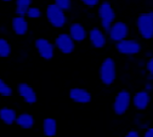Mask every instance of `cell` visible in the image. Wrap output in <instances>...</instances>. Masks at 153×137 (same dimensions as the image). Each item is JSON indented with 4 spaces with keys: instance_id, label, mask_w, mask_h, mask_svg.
I'll list each match as a JSON object with an SVG mask.
<instances>
[{
    "instance_id": "cell-1",
    "label": "cell",
    "mask_w": 153,
    "mask_h": 137,
    "mask_svg": "<svg viewBox=\"0 0 153 137\" xmlns=\"http://www.w3.org/2000/svg\"><path fill=\"white\" fill-rule=\"evenodd\" d=\"M100 80L105 86H111L116 83L118 70H117V62L113 57H106L102 61L100 69H99Z\"/></svg>"
},
{
    "instance_id": "cell-2",
    "label": "cell",
    "mask_w": 153,
    "mask_h": 137,
    "mask_svg": "<svg viewBox=\"0 0 153 137\" xmlns=\"http://www.w3.org/2000/svg\"><path fill=\"white\" fill-rule=\"evenodd\" d=\"M97 17L100 21V27L107 33L111 26L116 22L117 13L113 9V5L108 0H101L97 6Z\"/></svg>"
},
{
    "instance_id": "cell-3",
    "label": "cell",
    "mask_w": 153,
    "mask_h": 137,
    "mask_svg": "<svg viewBox=\"0 0 153 137\" xmlns=\"http://www.w3.org/2000/svg\"><path fill=\"white\" fill-rule=\"evenodd\" d=\"M45 17L48 23L57 29L65 28L68 23V18H67V12H65L62 9H60L56 4L51 3L46 6L45 9Z\"/></svg>"
},
{
    "instance_id": "cell-4",
    "label": "cell",
    "mask_w": 153,
    "mask_h": 137,
    "mask_svg": "<svg viewBox=\"0 0 153 137\" xmlns=\"http://www.w3.org/2000/svg\"><path fill=\"white\" fill-rule=\"evenodd\" d=\"M116 51L125 57H135L142 52V43L136 38H125L114 44Z\"/></svg>"
},
{
    "instance_id": "cell-5",
    "label": "cell",
    "mask_w": 153,
    "mask_h": 137,
    "mask_svg": "<svg viewBox=\"0 0 153 137\" xmlns=\"http://www.w3.org/2000/svg\"><path fill=\"white\" fill-rule=\"evenodd\" d=\"M136 28L140 38L145 41L153 39V11L142 12L136 18Z\"/></svg>"
},
{
    "instance_id": "cell-6",
    "label": "cell",
    "mask_w": 153,
    "mask_h": 137,
    "mask_svg": "<svg viewBox=\"0 0 153 137\" xmlns=\"http://www.w3.org/2000/svg\"><path fill=\"white\" fill-rule=\"evenodd\" d=\"M131 100H132V95L130 93L129 90L125 89L119 90L114 96V101L112 104L113 113L118 116L124 115L131 107Z\"/></svg>"
},
{
    "instance_id": "cell-7",
    "label": "cell",
    "mask_w": 153,
    "mask_h": 137,
    "mask_svg": "<svg viewBox=\"0 0 153 137\" xmlns=\"http://www.w3.org/2000/svg\"><path fill=\"white\" fill-rule=\"evenodd\" d=\"M53 44H55L56 51H59L62 55H71L74 52L76 43L73 40V38L69 35L68 32H62L56 35Z\"/></svg>"
},
{
    "instance_id": "cell-8",
    "label": "cell",
    "mask_w": 153,
    "mask_h": 137,
    "mask_svg": "<svg viewBox=\"0 0 153 137\" xmlns=\"http://www.w3.org/2000/svg\"><path fill=\"white\" fill-rule=\"evenodd\" d=\"M34 47L35 51L38 52L43 60L50 61L55 57L56 53V47L55 44L51 43L50 40H48L46 38H36L34 40Z\"/></svg>"
},
{
    "instance_id": "cell-9",
    "label": "cell",
    "mask_w": 153,
    "mask_h": 137,
    "mask_svg": "<svg viewBox=\"0 0 153 137\" xmlns=\"http://www.w3.org/2000/svg\"><path fill=\"white\" fill-rule=\"evenodd\" d=\"M129 34H130V27L128 23H125L123 21H116L111 26L109 30L107 32L108 40H111L114 44L128 38Z\"/></svg>"
},
{
    "instance_id": "cell-10",
    "label": "cell",
    "mask_w": 153,
    "mask_h": 137,
    "mask_svg": "<svg viewBox=\"0 0 153 137\" xmlns=\"http://www.w3.org/2000/svg\"><path fill=\"white\" fill-rule=\"evenodd\" d=\"M152 93L151 91L142 89L136 91L132 95V100H131V107H134V109L137 112H145L148 109V107L151 106L152 102Z\"/></svg>"
},
{
    "instance_id": "cell-11",
    "label": "cell",
    "mask_w": 153,
    "mask_h": 137,
    "mask_svg": "<svg viewBox=\"0 0 153 137\" xmlns=\"http://www.w3.org/2000/svg\"><path fill=\"white\" fill-rule=\"evenodd\" d=\"M88 40L94 49H103L108 43V36L101 27H92L88 30Z\"/></svg>"
},
{
    "instance_id": "cell-12",
    "label": "cell",
    "mask_w": 153,
    "mask_h": 137,
    "mask_svg": "<svg viewBox=\"0 0 153 137\" xmlns=\"http://www.w3.org/2000/svg\"><path fill=\"white\" fill-rule=\"evenodd\" d=\"M16 91L18 93V96L27 103V104H34L38 101V95L34 90V87L32 85H29L28 83H20L16 87Z\"/></svg>"
},
{
    "instance_id": "cell-13",
    "label": "cell",
    "mask_w": 153,
    "mask_h": 137,
    "mask_svg": "<svg viewBox=\"0 0 153 137\" xmlns=\"http://www.w3.org/2000/svg\"><path fill=\"white\" fill-rule=\"evenodd\" d=\"M68 96L71 101H73L76 104H88L91 102L92 96L90 93V91H88L84 87H72L68 92Z\"/></svg>"
},
{
    "instance_id": "cell-14",
    "label": "cell",
    "mask_w": 153,
    "mask_h": 137,
    "mask_svg": "<svg viewBox=\"0 0 153 137\" xmlns=\"http://www.w3.org/2000/svg\"><path fill=\"white\" fill-rule=\"evenodd\" d=\"M11 29L18 36L27 35L29 32V24H28L27 17L23 15H16L11 19Z\"/></svg>"
},
{
    "instance_id": "cell-15",
    "label": "cell",
    "mask_w": 153,
    "mask_h": 137,
    "mask_svg": "<svg viewBox=\"0 0 153 137\" xmlns=\"http://www.w3.org/2000/svg\"><path fill=\"white\" fill-rule=\"evenodd\" d=\"M68 33L75 43H83L88 38V30L84 24L79 22H73L68 26Z\"/></svg>"
},
{
    "instance_id": "cell-16",
    "label": "cell",
    "mask_w": 153,
    "mask_h": 137,
    "mask_svg": "<svg viewBox=\"0 0 153 137\" xmlns=\"http://www.w3.org/2000/svg\"><path fill=\"white\" fill-rule=\"evenodd\" d=\"M17 112L16 109L11 108V107H3L0 108V120H1L5 125H13L16 124V119H17Z\"/></svg>"
},
{
    "instance_id": "cell-17",
    "label": "cell",
    "mask_w": 153,
    "mask_h": 137,
    "mask_svg": "<svg viewBox=\"0 0 153 137\" xmlns=\"http://www.w3.org/2000/svg\"><path fill=\"white\" fill-rule=\"evenodd\" d=\"M34 124H35V119L34 116L30 114V113H21L17 115V119H16V125L21 129H25V130H30L34 127Z\"/></svg>"
},
{
    "instance_id": "cell-18",
    "label": "cell",
    "mask_w": 153,
    "mask_h": 137,
    "mask_svg": "<svg viewBox=\"0 0 153 137\" xmlns=\"http://www.w3.org/2000/svg\"><path fill=\"white\" fill-rule=\"evenodd\" d=\"M43 133L46 137H53L57 133V121L53 118H45L42 124Z\"/></svg>"
},
{
    "instance_id": "cell-19",
    "label": "cell",
    "mask_w": 153,
    "mask_h": 137,
    "mask_svg": "<svg viewBox=\"0 0 153 137\" xmlns=\"http://www.w3.org/2000/svg\"><path fill=\"white\" fill-rule=\"evenodd\" d=\"M16 3V15H23L26 16L27 10L32 6L33 0H15Z\"/></svg>"
},
{
    "instance_id": "cell-20",
    "label": "cell",
    "mask_w": 153,
    "mask_h": 137,
    "mask_svg": "<svg viewBox=\"0 0 153 137\" xmlns=\"http://www.w3.org/2000/svg\"><path fill=\"white\" fill-rule=\"evenodd\" d=\"M12 53V46L5 38H0V57L7 58Z\"/></svg>"
},
{
    "instance_id": "cell-21",
    "label": "cell",
    "mask_w": 153,
    "mask_h": 137,
    "mask_svg": "<svg viewBox=\"0 0 153 137\" xmlns=\"http://www.w3.org/2000/svg\"><path fill=\"white\" fill-rule=\"evenodd\" d=\"M13 93V89L12 86H10L3 78H0V96L4 97H10Z\"/></svg>"
},
{
    "instance_id": "cell-22",
    "label": "cell",
    "mask_w": 153,
    "mask_h": 137,
    "mask_svg": "<svg viewBox=\"0 0 153 137\" xmlns=\"http://www.w3.org/2000/svg\"><path fill=\"white\" fill-rule=\"evenodd\" d=\"M43 16V11L42 9H39L38 6H29V9L27 10V13H26V17L27 18H32V19H38Z\"/></svg>"
},
{
    "instance_id": "cell-23",
    "label": "cell",
    "mask_w": 153,
    "mask_h": 137,
    "mask_svg": "<svg viewBox=\"0 0 153 137\" xmlns=\"http://www.w3.org/2000/svg\"><path fill=\"white\" fill-rule=\"evenodd\" d=\"M53 4H56L65 12H69L73 9V0H53Z\"/></svg>"
},
{
    "instance_id": "cell-24",
    "label": "cell",
    "mask_w": 153,
    "mask_h": 137,
    "mask_svg": "<svg viewBox=\"0 0 153 137\" xmlns=\"http://www.w3.org/2000/svg\"><path fill=\"white\" fill-rule=\"evenodd\" d=\"M79 3H82L85 7L94 9V7L99 6V4L101 3V0H79Z\"/></svg>"
},
{
    "instance_id": "cell-25",
    "label": "cell",
    "mask_w": 153,
    "mask_h": 137,
    "mask_svg": "<svg viewBox=\"0 0 153 137\" xmlns=\"http://www.w3.org/2000/svg\"><path fill=\"white\" fill-rule=\"evenodd\" d=\"M145 69H146L147 74L153 78V55L151 57H148L147 61L145 62Z\"/></svg>"
},
{
    "instance_id": "cell-26",
    "label": "cell",
    "mask_w": 153,
    "mask_h": 137,
    "mask_svg": "<svg viewBox=\"0 0 153 137\" xmlns=\"http://www.w3.org/2000/svg\"><path fill=\"white\" fill-rule=\"evenodd\" d=\"M140 131L137 129H132V130H129L126 133H125V137H140Z\"/></svg>"
},
{
    "instance_id": "cell-27",
    "label": "cell",
    "mask_w": 153,
    "mask_h": 137,
    "mask_svg": "<svg viewBox=\"0 0 153 137\" xmlns=\"http://www.w3.org/2000/svg\"><path fill=\"white\" fill-rule=\"evenodd\" d=\"M143 137H153V126H147L142 133Z\"/></svg>"
},
{
    "instance_id": "cell-28",
    "label": "cell",
    "mask_w": 153,
    "mask_h": 137,
    "mask_svg": "<svg viewBox=\"0 0 153 137\" xmlns=\"http://www.w3.org/2000/svg\"><path fill=\"white\" fill-rule=\"evenodd\" d=\"M145 89L148 91H153V79H146Z\"/></svg>"
},
{
    "instance_id": "cell-29",
    "label": "cell",
    "mask_w": 153,
    "mask_h": 137,
    "mask_svg": "<svg viewBox=\"0 0 153 137\" xmlns=\"http://www.w3.org/2000/svg\"><path fill=\"white\" fill-rule=\"evenodd\" d=\"M0 33H6V28H5L4 26L0 27Z\"/></svg>"
},
{
    "instance_id": "cell-30",
    "label": "cell",
    "mask_w": 153,
    "mask_h": 137,
    "mask_svg": "<svg viewBox=\"0 0 153 137\" xmlns=\"http://www.w3.org/2000/svg\"><path fill=\"white\" fill-rule=\"evenodd\" d=\"M1 1H4V3H12V1H15V0H1Z\"/></svg>"
},
{
    "instance_id": "cell-31",
    "label": "cell",
    "mask_w": 153,
    "mask_h": 137,
    "mask_svg": "<svg viewBox=\"0 0 153 137\" xmlns=\"http://www.w3.org/2000/svg\"><path fill=\"white\" fill-rule=\"evenodd\" d=\"M152 97H153V91H152Z\"/></svg>"
}]
</instances>
